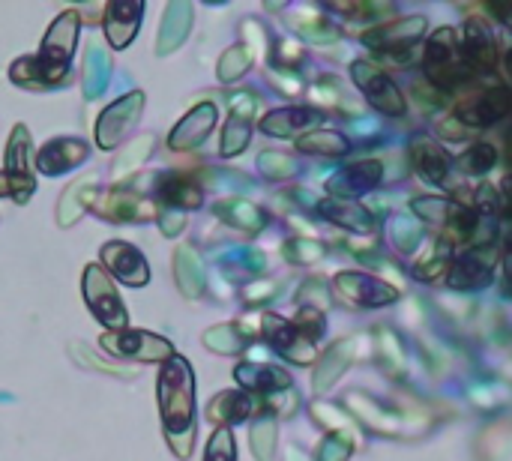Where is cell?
Returning a JSON list of instances; mask_svg holds the SVG:
<instances>
[{
  "mask_svg": "<svg viewBox=\"0 0 512 461\" xmlns=\"http://www.w3.org/2000/svg\"><path fill=\"white\" fill-rule=\"evenodd\" d=\"M512 111V93L507 87H492V90H480L468 99L459 102L456 117L465 126H492L498 120H504Z\"/></svg>",
  "mask_w": 512,
  "mask_h": 461,
  "instance_id": "30bf717a",
  "label": "cell"
},
{
  "mask_svg": "<svg viewBox=\"0 0 512 461\" xmlns=\"http://www.w3.org/2000/svg\"><path fill=\"white\" fill-rule=\"evenodd\" d=\"M144 111V93L141 90H132L126 96H120L117 102H111L99 120H96V144L102 150H111L120 144V138L135 126L138 114Z\"/></svg>",
  "mask_w": 512,
  "mask_h": 461,
  "instance_id": "9c48e42d",
  "label": "cell"
},
{
  "mask_svg": "<svg viewBox=\"0 0 512 461\" xmlns=\"http://www.w3.org/2000/svg\"><path fill=\"white\" fill-rule=\"evenodd\" d=\"M69 354L75 357V363H78V366L99 369V372H105V375H123V378H132V375H135V369H126V366H114V363L99 360L87 345H72V348H69Z\"/></svg>",
  "mask_w": 512,
  "mask_h": 461,
  "instance_id": "60d3db41",
  "label": "cell"
},
{
  "mask_svg": "<svg viewBox=\"0 0 512 461\" xmlns=\"http://www.w3.org/2000/svg\"><path fill=\"white\" fill-rule=\"evenodd\" d=\"M501 189H504V198H507V204H510V213H512V174L510 177H504Z\"/></svg>",
  "mask_w": 512,
  "mask_h": 461,
  "instance_id": "c3c4849f",
  "label": "cell"
},
{
  "mask_svg": "<svg viewBox=\"0 0 512 461\" xmlns=\"http://www.w3.org/2000/svg\"><path fill=\"white\" fill-rule=\"evenodd\" d=\"M84 300H87L93 318H96L102 327H108L111 333L126 330V324H129L126 306H123L117 288L111 285L108 273H105L99 264H90V267L84 270Z\"/></svg>",
  "mask_w": 512,
  "mask_h": 461,
  "instance_id": "277c9868",
  "label": "cell"
},
{
  "mask_svg": "<svg viewBox=\"0 0 512 461\" xmlns=\"http://www.w3.org/2000/svg\"><path fill=\"white\" fill-rule=\"evenodd\" d=\"M0 195H9V183H6V174H0Z\"/></svg>",
  "mask_w": 512,
  "mask_h": 461,
  "instance_id": "681fc988",
  "label": "cell"
},
{
  "mask_svg": "<svg viewBox=\"0 0 512 461\" xmlns=\"http://www.w3.org/2000/svg\"><path fill=\"white\" fill-rule=\"evenodd\" d=\"M204 345L216 354H240L246 348V336L237 324H219L204 333Z\"/></svg>",
  "mask_w": 512,
  "mask_h": 461,
  "instance_id": "836d02e7",
  "label": "cell"
},
{
  "mask_svg": "<svg viewBox=\"0 0 512 461\" xmlns=\"http://www.w3.org/2000/svg\"><path fill=\"white\" fill-rule=\"evenodd\" d=\"M216 216L240 231H261L264 228V213L249 204V201H240V198H228V201H219L216 204Z\"/></svg>",
  "mask_w": 512,
  "mask_h": 461,
  "instance_id": "4dcf8cb0",
  "label": "cell"
},
{
  "mask_svg": "<svg viewBox=\"0 0 512 461\" xmlns=\"http://www.w3.org/2000/svg\"><path fill=\"white\" fill-rule=\"evenodd\" d=\"M255 408H258L255 399H249L246 393H240V390H225V393H219V396L210 399V405H207V420L216 423L219 429H228V426H234V423L249 420V417L255 414Z\"/></svg>",
  "mask_w": 512,
  "mask_h": 461,
  "instance_id": "603a6c76",
  "label": "cell"
},
{
  "mask_svg": "<svg viewBox=\"0 0 512 461\" xmlns=\"http://www.w3.org/2000/svg\"><path fill=\"white\" fill-rule=\"evenodd\" d=\"M249 444H252V453L258 461H273V453H276V426L273 420H258L249 432Z\"/></svg>",
  "mask_w": 512,
  "mask_h": 461,
  "instance_id": "8d00e7d4",
  "label": "cell"
},
{
  "mask_svg": "<svg viewBox=\"0 0 512 461\" xmlns=\"http://www.w3.org/2000/svg\"><path fill=\"white\" fill-rule=\"evenodd\" d=\"M294 327L315 345V339H321V333H324V312H318V309H300Z\"/></svg>",
  "mask_w": 512,
  "mask_h": 461,
  "instance_id": "7bdbcfd3",
  "label": "cell"
},
{
  "mask_svg": "<svg viewBox=\"0 0 512 461\" xmlns=\"http://www.w3.org/2000/svg\"><path fill=\"white\" fill-rule=\"evenodd\" d=\"M252 66V51L246 45H231L222 60H219V78L222 81H237L240 75H246Z\"/></svg>",
  "mask_w": 512,
  "mask_h": 461,
  "instance_id": "d590c367",
  "label": "cell"
},
{
  "mask_svg": "<svg viewBox=\"0 0 512 461\" xmlns=\"http://www.w3.org/2000/svg\"><path fill=\"white\" fill-rule=\"evenodd\" d=\"M297 150L300 153H312V156H342V153H348V138L342 132L321 129V132L300 135L297 138Z\"/></svg>",
  "mask_w": 512,
  "mask_h": 461,
  "instance_id": "1f68e13d",
  "label": "cell"
},
{
  "mask_svg": "<svg viewBox=\"0 0 512 461\" xmlns=\"http://www.w3.org/2000/svg\"><path fill=\"white\" fill-rule=\"evenodd\" d=\"M153 153V135H141V138H135L132 144H126L123 150H120V156L114 159V165H111V174H114V180H126L129 174H135L141 165H144V159Z\"/></svg>",
  "mask_w": 512,
  "mask_h": 461,
  "instance_id": "d6a6232c",
  "label": "cell"
},
{
  "mask_svg": "<svg viewBox=\"0 0 512 461\" xmlns=\"http://www.w3.org/2000/svg\"><path fill=\"white\" fill-rule=\"evenodd\" d=\"M159 411L168 447L177 459H189L195 447V372L177 354L159 369Z\"/></svg>",
  "mask_w": 512,
  "mask_h": 461,
  "instance_id": "7a4b0ae2",
  "label": "cell"
},
{
  "mask_svg": "<svg viewBox=\"0 0 512 461\" xmlns=\"http://www.w3.org/2000/svg\"><path fill=\"white\" fill-rule=\"evenodd\" d=\"M411 153H414L417 171H420L429 183L444 186V183L453 177V159H450V153H447L441 144H435L432 138H414Z\"/></svg>",
  "mask_w": 512,
  "mask_h": 461,
  "instance_id": "44dd1931",
  "label": "cell"
},
{
  "mask_svg": "<svg viewBox=\"0 0 512 461\" xmlns=\"http://www.w3.org/2000/svg\"><path fill=\"white\" fill-rule=\"evenodd\" d=\"M174 279H177V288H180L183 297L198 300L204 294L207 273H204V264H201V258H198V252L192 246H180L174 252Z\"/></svg>",
  "mask_w": 512,
  "mask_h": 461,
  "instance_id": "d4e9b609",
  "label": "cell"
},
{
  "mask_svg": "<svg viewBox=\"0 0 512 461\" xmlns=\"http://www.w3.org/2000/svg\"><path fill=\"white\" fill-rule=\"evenodd\" d=\"M111 357H123V360H135V363H165L168 357H174L171 342H165L156 333L147 330H120V333H108L99 342Z\"/></svg>",
  "mask_w": 512,
  "mask_h": 461,
  "instance_id": "52a82bcc",
  "label": "cell"
},
{
  "mask_svg": "<svg viewBox=\"0 0 512 461\" xmlns=\"http://www.w3.org/2000/svg\"><path fill=\"white\" fill-rule=\"evenodd\" d=\"M321 213L330 222H336L342 228H351V231H372V225H375L369 210L354 204V201H348V198H327V201H321Z\"/></svg>",
  "mask_w": 512,
  "mask_h": 461,
  "instance_id": "f546056e",
  "label": "cell"
},
{
  "mask_svg": "<svg viewBox=\"0 0 512 461\" xmlns=\"http://www.w3.org/2000/svg\"><path fill=\"white\" fill-rule=\"evenodd\" d=\"M423 33H426V18L411 15V18L387 21V24H378V27L366 30L363 42L372 45L381 54H390L399 63H408L411 54L417 51V42L423 39Z\"/></svg>",
  "mask_w": 512,
  "mask_h": 461,
  "instance_id": "5b68a950",
  "label": "cell"
},
{
  "mask_svg": "<svg viewBox=\"0 0 512 461\" xmlns=\"http://www.w3.org/2000/svg\"><path fill=\"white\" fill-rule=\"evenodd\" d=\"M111 72H114V66H111L108 51L99 42L87 45V57H84V96L87 99H96L108 87Z\"/></svg>",
  "mask_w": 512,
  "mask_h": 461,
  "instance_id": "f1b7e54d",
  "label": "cell"
},
{
  "mask_svg": "<svg viewBox=\"0 0 512 461\" xmlns=\"http://www.w3.org/2000/svg\"><path fill=\"white\" fill-rule=\"evenodd\" d=\"M183 225H186V219H183L180 213H162V216H159V228H162V234H168V237L180 234Z\"/></svg>",
  "mask_w": 512,
  "mask_h": 461,
  "instance_id": "f6af8a7d",
  "label": "cell"
},
{
  "mask_svg": "<svg viewBox=\"0 0 512 461\" xmlns=\"http://www.w3.org/2000/svg\"><path fill=\"white\" fill-rule=\"evenodd\" d=\"M258 168H261L264 177H270V180H285V177H294V174H297V162H294L291 156L273 153V150H267V153L258 156Z\"/></svg>",
  "mask_w": 512,
  "mask_h": 461,
  "instance_id": "ab89813d",
  "label": "cell"
},
{
  "mask_svg": "<svg viewBox=\"0 0 512 461\" xmlns=\"http://www.w3.org/2000/svg\"><path fill=\"white\" fill-rule=\"evenodd\" d=\"M318 120H321V111H315V108H279L261 120V132L276 135V138H288V135L312 129Z\"/></svg>",
  "mask_w": 512,
  "mask_h": 461,
  "instance_id": "484cf974",
  "label": "cell"
},
{
  "mask_svg": "<svg viewBox=\"0 0 512 461\" xmlns=\"http://www.w3.org/2000/svg\"><path fill=\"white\" fill-rule=\"evenodd\" d=\"M96 198V177H81L75 180L69 189H63L60 201H57V225L60 228H69L81 219L84 207H90V201Z\"/></svg>",
  "mask_w": 512,
  "mask_h": 461,
  "instance_id": "4316f807",
  "label": "cell"
},
{
  "mask_svg": "<svg viewBox=\"0 0 512 461\" xmlns=\"http://www.w3.org/2000/svg\"><path fill=\"white\" fill-rule=\"evenodd\" d=\"M234 378L240 387L252 390V393H282L291 390V375L279 366L270 363H240L234 369Z\"/></svg>",
  "mask_w": 512,
  "mask_h": 461,
  "instance_id": "7402d4cb",
  "label": "cell"
},
{
  "mask_svg": "<svg viewBox=\"0 0 512 461\" xmlns=\"http://www.w3.org/2000/svg\"><path fill=\"white\" fill-rule=\"evenodd\" d=\"M102 264H105L108 273H114V276H117L123 285H129V288H141V285H147V279H150L147 258H144L135 246L120 243V240H111V243L102 246Z\"/></svg>",
  "mask_w": 512,
  "mask_h": 461,
  "instance_id": "7c38bea8",
  "label": "cell"
},
{
  "mask_svg": "<svg viewBox=\"0 0 512 461\" xmlns=\"http://www.w3.org/2000/svg\"><path fill=\"white\" fill-rule=\"evenodd\" d=\"M447 270V258H435V261H429V264H417L414 267V276H420V279H435L438 273H444Z\"/></svg>",
  "mask_w": 512,
  "mask_h": 461,
  "instance_id": "bcb514c9",
  "label": "cell"
},
{
  "mask_svg": "<svg viewBox=\"0 0 512 461\" xmlns=\"http://www.w3.org/2000/svg\"><path fill=\"white\" fill-rule=\"evenodd\" d=\"M90 207L108 222H150L159 216L147 198H141L138 192H126V189H111L102 198H93Z\"/></svg>",
  "mask_w": 512,
  "mask_h": 461,
  "instance_id": "8fae6325",
  "label": "cell"
},
{
  "mask_svg": "<svg viewBox=\"0 0 512 461\" xmlns=\"http://www.w3.org/2000/svg\"><path fill=\"white\" fill-rule=\"evenodd\" d=\"M489 282H492V258L483 249L462 255L450 273V288L456 291H480Z\"/></svg>",
  "mask_w": 512,
  "mask_h": 461,
  "instance_id": "cb8c5ba5",
  "label": "cell"
},
{
  "mask_svg": "<svg viewBox=\"0 0 512 461\" xmlns=\"http://www.w3.org/2000/svg\"><path fill=\"white\" fill-rule=\"evenodd\" d=\"M492 12H495L498 18H504V21H507V27L512 30V3H495V6H492Z\"/></svg>",
  "mask_w": 512,
  "mask_h": 461,
  "instance_id": "7dc6e473",
  "label": "cell"
},
{
  "mask_svg": "<svg viewBox=\"0 0 512 461\" xmlns=\"http://www.w3.org/2000/svg\"><path fill=\"white\" fill-rule=\"evenodd\" d=\"M6 183L15 204H27L36 189L33 165H30V132L21 123L12 129L6 144Z\"/></svg>",
  "mask_w": 512,
  "mask_h": 461,
  "instance_id": "ba28073f",
  "label": "cell"
},
{
  "mask_svg": "<svg viewBox=\"0 0 512 461\" xmlns=\"http://www.w3.org/2000/svg\"><path fill=\"white\" fill-rule=\"evenodd\" d=\"M510 162H512V132H510Z\"/></svg>",
  "mask_w": 512,
  "mask_h": 461,
  "instance_id": "816d5d0a",
  "label": "cell"
},
{
  "mask_svg": "<svg viewBox=\"0 0 512 461\" xmlns=\"http://www.w3.org/2000/svg\"><path fill=\"white\" fill-rule=\"evenodd\" d=\"M336 288H339V294H342L348 303H354V306H360V309L387 306V303H393V300L399 297L390 285H384L381 279L366 276V273H339V276H336Z\"/></svg>",
  "mask_w": 512,
  "mask_h": 461,
  "instance_id": "9a60e30c",
  "label": "cell"
},
{
  "mask_svg": "<svg viewBox=\"0 0 512 461\" xmlns=\"http://www.w3.org/2000/svg\"><path fill=\"white\" fill-rule=\"evenodd\" d=\"M345 366H348L345 345L330 348V351H327V357H324V363H321V369H318V375H315V390H327V387L342 375V369H345Z\"/></svg>",
  "mask_w": 512,
  "mask_h": 461,
  "instance_id": "f35d334b",
  "label": "cell"
},
{
  "mask_svg": "<svg viewBox=\"0 0 512 461\" xmlns=\"http://www.w3.org/2000/svg\"><path fill=\"white\" fill-rule=\"evenodd\" d=\"M216 120H219V108H216L213 102H198V105L174 126V132L168 135V147H171V150H192V147H198V144L213 132Z\"/></svg>",
  "mask_w": 512,
  "mask_h": 461,
  "instance_id": "2e32d148",
  "label": "cell"
},
{
  "mask_svg": "<svg viewBox=\"0 0 512 461\" xmlns=\"http://www.w3.org/2000/svg\"><path fill=\"white\" fill-rule=\"evenodd\" d=\"M261 324H264L267 342H270L282 357H288V360L297 363V366H309V363L315 360V345H312L294 324H288V321H282V318H276V315H270V312L261 318Z\"/></svg>",
  "mask_w": 512,
  "mask_h": 461,
  "instance_id": "4fadbf2b",
  "label": "cell"
},
{
  "mask_svg": "<svg viewBox=\"0 0 512 461\" xmlns=\"http://www.w3.org/2000/svg\"><path fill=\"white\" fill-rule=\"evenodd\" d=\"M423 69H426V78L441 90H456L465 81H471V66L462 54L456 30L444 27V30L432 33L429 48L423 54Z\"/></svg>",
  "mask_w": 512,
  "mask_h": 461,
  "instance_id": "3957f363",
  "label": "cell"
},
{
  "mask_svg": "<svg viewBox=\"0 0 512 461\" xmlns=\"http://www.w3.org/2000/svg\"><path fill=\"white\" fill-rule=\"evenodd\" d=\"M459 45H462V54H465L471 69L495 72V66H498V42H495V33H492V27L486 21H480V18L465 21Z\"/></svg>",
  "mask_w": 512,
  "mask_h": 461,
  "instance_id": "5bb4252c",
  "label": "cell"
},
{
  "mask_svg": "<svg viewBox=\"0 0 512 461\" xmlns=\"http://www.w3.org/2000/svg\"><path fill=\"white\" fill-rule=\"evenodd\" d=\"M351 78H354V84L363 90V96L369 99V105L378 108L381 114H387V117H402V114L408 111L405 96H402V90L396 87V81H393L384 69H378L375 63H369V60H354V63H351Z\"/></svg>",
  "mask_w": 512,
  "mask_h": 461,
  "instance_id": "8992f818",
  "label": "cell"
},
{
  "mask_svg": "<svg viewBox=\"0 0 512 461\" xmlns=\"http://www.w3.org/2000/svg\"><path fill=\"white\" fill-rule=\"evenodd\" d=\"M192 15H195V9H192L189 0H171L165 6L162 24H159V39H156V54L159 57L177 51L186 42V36L192 30Z\"/></svg>",
  "mask_w": 512,
  "mask_h": 461,
  "instance_id": "d6986e66",
  "label": "cell"
},
{
  "mask_svg": "<svg viewBox=\"0 0 512 461\" xmlns=\"http://www.w3.org/2000/svg\"><path fill=\"white\" fill-rule=\"evenodd\" d=\"M495 159H498L495 147L486 144V141H480V144H471L468 153H462L459 165H462V171H468V174H483V171H489V168L495 165Z\"/></svg>",
  "mask_w": 512,
  "mask_h": 461,
  "instance_id": "74e56055",
  "label": "cell"
},
{
  "mask_svg": "<svg viewBox=\"0 0 512 461\" xmlns=\"http://www.w3.org/2000/svg\"><path fill=\"white\" fill-rule=\"evenodd\" d=\"M141 15H144V3L141 0H111L105 6V36L111 42V48H126L135 33H138V24H141Z\"/></svg>",
  "mask_w": 512,
  "mask_h": 461,
  "instance_id": "e0dca14e",
  "label": "cell"
},
{
  "mask_svg": "<svg viewBox=\"0 0 512 461\" xmlns=\"http://www.w3.org/2000/svg\"><path fill=\"white\" fill-rule=\"evenodd\" d=\"M204 461H237V450H234V435L228 429H216L210 444H207V456Z\"/></svg>",
  "mask_w": 512,
  "mask_h": 461,
  "instance_id": "b9f144b4",
  "label": "cell"
},
{
  "mask_svg": "<svg viewBox=\"0 0 512 461\" xmlns=\"http://www.w3.org/2000/svg\"><path fill=\"white\" fill-rule=\"evenodd\" d=\"M87 156H90V147L81 138H54L39 150L36 168L48 177H57V174H66L69 168L81 165Z\"/></svg>",
  "mask_w": 512,
  "mask_h": 461,
  "instance_id": "ac0fdd59",
  "label": "cell"
},
{
  "mask_svg": "<svg viewBox=\"0 0 512 461\" xmlns=\"http://www.w3.org/2000/svg\"><path fill=\"white\" fill-rule=\"evenodd\" d=\"M414 210L420 216H426L429 222H447L453 204H447L444 198H420V201H414Z\"/></svg>",
  "mask_w": 512,
  "mask_h": 461,
  "instance_id": "ee69618b",
  "label": "cell"
},
{
  "mask_svg": "<svg viewBox=\"0 0 512 461\" xmlns=\"http://www.w3.org/2000/svg\"><path fill=\"white\" fill-rule=\"evenodd\" d=\"M159 198L168 207H180V210H195L201 207V186L183 174V171H171L159 177Z\"/></svg>",
  "mask_w": 512,
  "mask_h": 461,
  "instance_id": "83f0119b",
  "label": "cell"
},
{
  "mask_svg": "<svg viewBox=\"0 0 512 461\" xmlns=\"http://www.w3.org/2000/svg\"><path fill=\"white\" fill-rule=\"evenodd\" d=\"M249 135H252L249 117L231 114L228 123H225V132H222V147H219V153H222V156H237L240 150H246Z\"/></svg>",
  "mask_w": 512,
  "mask_h": 461,
  "instance_id": "e575fe53",
  "label": "cell"
},
{
  "mask_svg": "<svg viewBox=\"0 0 512 461\" xmlns=\"http://www.w3.org/2000/svg\"><path fill=\"white\" fill-rule=\"evenodd\" d=\"M507 69H510V75H512V48H510V54H507Z\"/></svg>",
  "mask_w": 512,
  "mask_h": 461,
  "instance_id": "f907efd6",
  "label": "cell"
},
{
  "mask_svg": "<svg viewBox=\"0 0 512 461\" xmlns=\"http://www.w3.org/2000/svg\"><path fill=\"white\" fill-rule=\"evenodd\" d=\"M78 27H81L78 12H72V9L60 12L57 21L48 27L39 54L18 57L9 69V78L18 87H30V90L66 84L72 78L69 66H72V54H75V42H78Z\"/></svg>",
  "mask_w": 512,
  "mask_h": 461,
  "instance_id": "6da1fadb",
  "label": "cell"
},
{
  "mask_svg": "<svg viewBox=\"0 0 512 461\" xmlns=\"http://www.w3.org/2000/svg\"><path fill=\"white\" fill-rule=\"evenodd\" d=\"M381 174H384L381 171V162H357V165L342 168L327 183V189L333 192V198H357V195L372 192L381 183Z\"/></svg>",
  "mask_w": 512,
  "mask_h": 461,
  "instance_id": "ffe728a7",
  "label": "cell"
}]
</instances>
